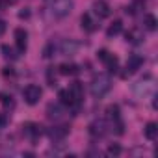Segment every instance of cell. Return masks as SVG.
Masks as SVG:
<instances>
[{
    "instance_id": "7c38bea8",
    "label": "cell",
    "mask_w": 158,
    "mask_h": 158,
    "mask_svg": "<svg viewBox=\"0 0 158 158\" xmlns=\"http://www.w3.org/2000/svg\"><path fill=\"white\" fill-rule=\"evenodd\" d=\"M58 71H60V74H63V76H74V74L80 73V67H78L76 63H61V65L58 67Z\"/></svg>"
},
{
    "instance_id": "2e32d148",
    "label": "cell",
    "mask_w": 158,
    "mask_h": 158,
    "mask_svg": "<svg viewBox=\"0 0 158 158\" xmlns=\"http://www.w3.org/2000/svg\"><path fill=\"white\" fill-rule=\"evenodd\" d=\"M143 26H145L149 32H154V30H156V26H158V21H156V17H154L152 13H147V15L143 17Z\"/></svg>"
},
{
    "instance_id": "30bf717a",
    "label": "cell",
    "mask_w": 158,
    "mask_h": 158,
    "mask_svg": "<svg viewBox=\"0 0 158 158\" xmlns=\"http://www.w3.org/2000/svg\"><path fill=\"white\" fill-rule=\"evenodd\" d=\"M15 43H17V50L19 52L26 50V45H28V34H26V30H23V28L15 30Z\"/></svg>"
},
{
    "instance_id": "9c48e42d",
    "label": "cell",
    "mask_w": 158,
    "mask_h": 158,
    "mask_svg": "<svg viewBox=\"0 0 158 158\" xmlns=\"http://www.w3.org/2000/svg\"><path fill=\"white\" fill-rule=\"evenodd\" d=\"M69 91H71V95H73L74 106H78V104L82 102V99H84V86H82V82H73V84L69 86Z\"/></svg>"
},
{
    "instance_id": "8992f818",
    "label": "cell",
    "mask_w": 158,
    "mask_h": 158,
    "mask_svg": "<svg viewBox=\"0 0 158 158\" xmlns=\"http://www.w3.org/2000/svg\"><path fill=\"white\" fill-rule=\"evenodd\" d=\"M106 132H108V125L104 119H95L89 125V134L93 138H102V136H106Z\"/></svg>"
},
{
    "instance_id": "7402d4cb",
    "label": "cell",
    "mask_w": 158,
    "mask_h": 158,
    "mask_svg": "<svg viewBox=\"0 0 158 158\" xmlns=\"http://www.w3.org/2000/svg\"><path fill=\"white\" fill-rule=\"evenodd\" d=\"M76 50V45L71 43V41H63L61 43V54H74Z\"/></svg>"
},
{
    "instance_id": "ba28073f",
    "label": "cell",
    "mask_w": 158,
    "mask_h": 158,
    "mask_svg": "<svg viewBox=\"0 0 158 158\" xmlns=\"http://www.w3.org/2000/svg\"><path fill=\"white\" fill-rule=\"evenodd\" d=\"M67 134H69V127L67 125H56V127H52L48 130V138L52 141H61Z\"/></svg>"
},
{
    "instance_id": "e0dca14e",
    "label": "cell",
    "mask_w": 158,
    "mask_h": 158,
    "mask_svg": "<svg viewBox=\"0 0 158 158\" xmlns=\"http://www.w3.org/2000/svg\"><path fill=\"white\" fill-rule=\"evenodd\" d=\"M156 136H158V125L156 123H147L145 125V138L147 139H156Z\"/></svg>"
},
{
    "instance_id": "ac0fdd59",
    "label": "cell",
    "mask_w": 158,
    "mask_h": 158,
    "mask_svg": "<svg viewBox=\"0 0 158 158\" xmlns=\"http://www.w3.org/2000/svg\"><path fill=\"white\" fill-rule=\"evenodd\" d=\"M121 30H123V23H121L119 19H115V21L110 24V28L106 30V34H108V37H114V35L121 34Z\"/></svg>"
},
{
    "instance_id": "484cf974",
    "label": "cell",
    "mask_w": 158,
    "mask_h": 158,
    "mask_svg": "<svg viewBox=\"0 0 158 158\" xmlns=\"http://www.w3.org/2000/svg\"><path fill=\"white\" fill-rule=\"evenodd\" d=\"M8 123H10V115L6 112H0V128H4Z\"/></svg>"
},
{
    "instance_id": "8fae6325",
    "label": "cell",
    "mask_w": 158,
    "mask_h": 158,
    "mask_svg": "<svg viewBox=\"0 0 158 158\" xmlns=\"http://www.w3.org/2000/svg\"><path fill=\"white\" fill-rule=\"evenodd\" d=\"M93 11H95L101 19H106V17H110V13H112L110 6L104 2V0H97V2H93Z\"/></svg>"
},
{
    "instance_id": "f546056e",
    "label": "cell",
    "mask_w": 158,
    "mask_h": 158,
    "mask_svg": "<svg viewBox=\"0 0 158 158\" xmlns=\"http://www.w3.org/2000/svg\"><path fill=\"white\" fill-rule=\"evenodd\" d=\"M6 28H8L6 21H2V19H0V35H4V34H6Z\"/></svg>"
},
{
    "instance_id": "ffe728a7",
    "label": "cell",
    "mask_w": 158,
    "mask_h": 158,
    "mask_svg": "<svg viewBox=\"0 0 158 158\" xmlns=\"http://www.w3.org/2000/svg\"><path fill=\"white\" fill-rule=\"evenodd\" d=\"M106 114H108V117H110L112 121H115V119L121 117V115H119V106H117V104H110V106L106 108Z\"/></svg>"
},
{
    "instance_id": "277c9868",
    "label": "cell",
    "mask_w": 158,
    "mask_h": 158,
    "mask_svg": "<svg viewBox=\"0 0 158 158\" xmlns=\"http://www.w3.org/2000/svg\"><path fill=\"white\" fill-rule=\"evenodd\" d=\"M41 95H43V91H41V88L35 86V84H28V86L23 89V97H24L26 104H32V106L39 102Z\"/></svg>"
},
{
    "instance_id": "6da1fadb",
    "label": "cell",
    "mask_w": 158,
    "mask_h": 158,
    "mask_svg": "<svg viewBox=\"0 0 158 158\" xmlns=\"http://www.w3.org/2000/svg\"><path fill=\"white\" fill-rule=\"evenodd\" d=\"M112 89V78L108 74H99L93 78V82H91V95L101 99L104 97L108 91Z\"/></svg>"
},
{
    "instance_id": "cb8c5ba5",
    "label": "cell",
    "mask_w": 158,
    "mask_h": 158,
    "mask_svg": "<svg viewBox=\"0 0 158 158\" xmlns=\"http://www.w3.org/2000/svg\"><path fill=\"white\" fill-rule=\"evenodd\" d=\"M47 82H48V86H56V69L54 67H48V71H47Z\"/></svg>"
},
{
    "instance_id": "603a6c76",
    "label": "cell",
    "mask_w": 158,
    "mask_h": 158,
    "mask_svg": "<svg viewBox=\"0 0 158 158\" xmlns=\"http://www.w3.org/2000/svg\"><path fill=\"white\" fill-rule=\"evenodd\" d=\"M125 37H127V41H128V43H139V41H141V35H139L136 30L127 32V35H125Z\"/></svg>"
},
{
    "instance_id": "9a60e30c",
    "label": "cell",
    "mask_w": 158,
    "mask_h": 158,
    "mask_svg": "<svg viewBox=\"0 0 158 158\" xmlns=\"http://www.w3.org/2000/svg\"><path fill=\"white\" fill-rule=\"evenodd\" d=\"M61 106L60 104H54V102H50L48 106H47V115L50 117V119H60L61 117Z\"/></svg>"
},
{
    "instance_id": "4dcf8cb0",
    "label": "cell",
    "mask_w": 158,
    "mask_h": 158,
    "mask_svg": "<svg viewBox=\"0 0 158 158\" xmlns=\"http://www.w3.org/2000/svg\"><path fill=\"white\" fill-rule=\"evenodd\" d=\"M8 2H11V0H8Z\"/></svg>"
},
{
    "instance_id": "3957f363",
    "label": "cell",
    "mask_w": 158,
    "mask_h": 158,
    "mask_svg": "<svg viewBox=\"0 0 158 158\" xmlns=\"http://www.w3.org/2000/svg\"><path fill=\"white\" fill-rule=\"evenodd\" d=\"M97 58L106 65L108 73H117V67H119V60H117V56L110 54L106 48H101V50L97 52Z\"/></svg>"
},
{
    "instance_id": "d6986e66",
    "label": "cell",
    "mask_w": 158,
    "mask_h": 158,
    "mask_svg": "<svg viewBox=\"0 0 158 158\" xmlns=\"http://www.w3.org/2000/svg\"><path fill=\"white\" fill-rule=\"evenodd\" d=\"M0 102H2L4 108H15V101H13V97L8 95V93H0Z\"/></svg>"
},
{
    "instance_id": "4316f807",
    "label": "cell",
    "mask_w": 158,
    "mask_h": 158,
    "mask_svg": "<svg viewBox=\"0 0 158 158\" xmlns=\"http://www.w3.org/2000/svg\"><path fill=\"white\" fill-rule=\"evenodd\" d=\"M52 54H54V43H48L47 48H45V54H43V56H45V58H50Z\"/></svg>"
},
{
    "instance_id": "f1b7e54d",
    "label": "cell",
    "mask_w": 158,
    "mask_h": 158,
    "mask_svg": "<svg viewBox=\"0 0 158 158\" xmlns=\"http://www.w3.org/2000/svg\"><path fill=\"white\" fill-rule=\"evenodd\" d=\"M30 17V10L28 8H24L23 11H19V19H28Z\"/></svg>"
},
{
    "instance_id": "7a4b0ae2",
    "label": "cell",
    "mask_w": 158,
    "mask_h": 158,
    "mask_svg": "<svg viewBox=\"0 0 158 158\" xmlns=\"http://www.w3.org/2000/svg\"><path fill=\"white\" fill-rule=\"evenodd\" d=\"M50 10V15L56 17V19H63L71 13L73 10V0H54L52 6L48 8Z\"/></svg>"
},
{
    "instance_id": "83f0119b",
    "label": "cell",
    "mask_w": 158,
    "mask_h": 158,
    "mask_svg": "<svg viewBox=\"0 0 158 158\" xmlns=\"http://www.w3.org/2000/svg\"><path fill=\"white\" fill-rule=\"evenodd\" d=\"M2 74H4V76H13V74H15V69H13V67H4Z\"/></svg>"
},
{
    "instance_id": "d4e9b609",
    "label": "cell",
    "mask_w": 158,
    "mask_h": 158,
    "mask_svg": "<svg viewBox=\"0 0 158 158\" xmlns=\"http://www.w3.org/2000/svg\"><path fill=\"white\" fill-rule=\"evenodd\" d=\"M108 154H110V156H119V154H121V145H117V143L110 145V147H108Z\"/></svg>"
},
{
    "instance_id": "5b68a950",
    "label": "cell",
    "mask_w": 158,
    "mask_h": 158,
    "mask_svg": "<svg viewBox=\"0 0 158 158\" xmlns=\"http://www.w3.org/2000/svg\"><path fill=\"white\" fill-rule=\"evenodd\" d=\"M141 65H143V58H141L139 54H132V56L127 60V67H125L123 76H130V74H134Z\"/></svg>"
},
{
    "instance_id": "52a82bcc",
    "label": "cell",
    "mask_w": 158,
    "mask_h": 158,
    "mask_svg": "<svg viewBox=\"0 0 158 158\" xmlns=\"http://www.w3.org/2000/svg\"><path fill=\"white\" fill-rule=\"evenodd\" d=\"M41 128H43V127L37 125V123H24V125H23V132H24V136H28L32 141H35V139L43 134Z\"/></svg>"
},
{
    "instance_id": "5bb4252c",
    "label": "cell",
    "mask_w": 158,
    "mask_h": 158,
    "mask_svg": "<svg viewBox=\"0 0 158 158\" xmlns=\"http://www.w3.org/2000/svg\"><path fill=\"white\" fill-rule=\"evenodd\" d=\"M58 99H60V102H61L63 106H74V101H73V95H71L69 89H61V91L58 93Z\"/></svg>"
},
{
    "instance_id": "44dd1931",
    "label": "cell",
    "mask_w": 158,
    "mask_h": 158,
    "mask_svg": "<svg viewBox=\"0 0 158 158\" xmlns=\"http://www.w3.org/2000/svg\"><path fill=\"white\" fill-rule=\"evenodd\" d=\"M0 50H2V56H4L6 60H15V58H17L15 50H13L11 47H8V45H2V48H0Z\"/></svg>"
},
{
    "instance_id": "4fadbf2b",
    "label": "cell",
    "mask_w": 158,
    "mask_h": 158,
    "mask_svg": "<svg viewBox=\"0 0 158 158\" xmlns=\"http://www.w3.org/2000/svg\"><path fill=\"white\" fill-rule=\"evenodd\" d=\"M80 26H82V30H86V32H95V28H97V24H95V21L91 19L89 13H84V15L80 17Z\"/></svg>"
}]
</instances>
